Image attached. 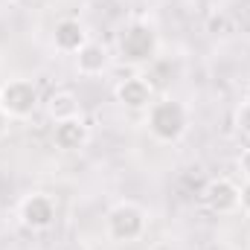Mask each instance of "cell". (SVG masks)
Instances as JSON below:
<instances>
[{
	"instance_id": "ba28073f",
	"label": "cell",
	"mask_w": 250,
	"mask_h": 250,
	"mask_svg": "<svg viewBox=\"0 0 250 250\" xmlns=\"http://www.w3.org/2000/svg\"><path fill=\"white\" fill-rule=\"evenodd\" d=\"M87 140H90V128L84 125L82 117L56 123V128H53V143L62 151H79V148L87 146Z\"/></svg>"
},
{
	"instance_id": "7a4b0ae2",
	"label": "cell",
	"mask_w": 250,
	"mask_h": 250,
	"mask_svg": "<svg viewBox=\"0 0 250 250\" xmlns=\"http://www.w3.org/2000/svg\"><path fill=\"white\" fill-rule=\"evenodd\" d=\"M146 224H148V218H146V209L140 204L120 201L105 218V233L117 245H131V242H137L146 233Z\"/></svg>"
},
{
	"instance_id": "52a82bcc",
	"label": "cell",
	"mask_w": 250,
	"mask_h": 250,
	"mask_svg": "<svg viewBox=\"0 0 250 250\" xmlns=\"http://www.w3.org/2000/svg\"><path fill=\"white\" fill-rule=\"evenodd\" d=\"M117 102L128 111H148L154 102V87L143 76H128L117 84Z\"/></svg>"
},
{
	"instance_id": "8992f818",
	"label": "cell",
	"mask_w": 250,
	"mask_h": 250,
	"mask_svg": "<svg viewBox=\"0 0 250 250\" xmlns=\"http://www.w3.org/2000/svg\"><path fill=\"white\" fill-rule=\"evenodd\" d=\"M204 201L212 212L218 215H233L242 209V189L236 187L230 178H215L204 189Z\"/></svg>"
},
{
	"instance_id": "5b68a950",
	"label": "cell",
	"mask_w": 250,
	"mask_h": 250,
	"mask_svg": "<svg viewBox=\"0 0 250 250\" xmlns=\"http://www.w3.org/2000/svg\"><path fill=\"white\" fill-rule=\"evenodd\" d=\"M18 218L26 230H47L53 221H56V201L44 192H32L21 201L18 207Z\"/></svg>"
},
{
	"instance_id": "6da1fadb",
	"label": "cell",
	"mask_w": 250,
	"mask_h": 250,
	"mask_svg": "<svg viewBox=\"0 0 250 250\" xmlns=\"http://www.w3.org/2000/svg\"><path fill=\"white\" fill-rule=\"evenodd\" d=\"M146 125H148V131L157 143H178L187 134L189 114L178 99H157L148 108Z\"/></svg>"
},
{
	"instance_id": "2e32d148",
	"label": "cell",
	"mask_w": 250,
	"mask_h": 250,
	"mask_svg": "<svg viewBox=\"0 0 250 250\" xmlns=\"http://www.w3.org/2000/svg\"><path fill=\"white\" fill-rule=\"evenodd\" d=\"M0 87H3V84H0Z\"/></svg>"
},
{
	"instance_id": "9c48e42d",
	"label": "cell",
	"mask_w": 250,
	"mask_h": 250,
	"mask_svg": "<svg viewBox=\"0 0 250 250\" xmlns=\"http://www.w3.org/2000/svg\"><path fill=\"white\" fill-rule=\"evenodd\" d=\"M90 38H87V29L76 21V18H64L56 23V29H53V47L59 50V53H79L84 44H87Z\"/></svg>"
},
{
	"instance_id": "4fadbf2b",
	"label": "cell",
	"mask_w": 250,
	"mask_h": 250,
	"mask_svg": "<svg viewBox=\"0 0 250 250\" xmlns=\"http://www.w3.org/2000/svg\"><path fill=\"white\" fill-rule=\"evenodd\" d=\"M239 172L245 175V181H250V148H245L239 154Z\"/></svg>"
},
{
	"instance_id": "7c38bea8",
	"label": "cell",
	"mask_w": 250,
	"mask_h": 250,
	"mask_svg": "<svg viewBox=\"0 0 250 250\" xmlns=\"http://www.w3.org/2000/svg\"><path fill=\"white\" fill-rule=\"evenodd\" d=\"M236 125H239L242 134H248L250 137V87H248V93H245V102H242L239 114H236Z\"/></svg>"
},
{
	"instance_id": "3957f363",
	"label": "cell",
	"mask_w": 250,
	"mask_h": 250,
	"mask_svg": "<svg viewBox=\"0 0 250 250\" xmlns=\"http://www.w3.org/2000/svg\"><path fill=\"white\" fill-rule=\"evenodd\" d=\"M41 105L38 87L29 79H9L0 87V111L9 120H29Z\"/></svg>"
},
{
	"instance_id": "277c9868",
	"label": "cell",
	"mask_w": 250,
	"mask_h": 250,
	"mask_svg": "<svg viewBox=\"0 0 250 250\" xmlns=\"http://www.w3.org/2000/svg\"><path fill=\"white\" fill-rule=\"evenodd\" d=\"M157 32L148 23H131L120 32V56L128 64H146L157 56Z\"/></svg>"
},
{
	"instance_id": "30bf717a",
	"label": "cell",
	"mask_w": 250,
	"mask_h": 250,
	"mask_svg": "<svg viewBox=\"0 0 250 250\" xmlns=\"http://www.w3.org/2000/svg\"><path fill=\"white\" fill-rule=\"evenodd\" d=\"M108 67H111V53H108V47H102L96 41H87L76 53V73L79 76L93 79V76H102Z\"/></svg>"
},
{
	"instance_id": "9a60e30c",
	"label": "cell",
	"mask_w": 250,
	"mask_h": 250,
	"mask_svg": "<svg viewBox=\"0 0 250 250\" xmlns=\"http://www.w3.org/2000/svg\"><path fill=\"white\" fill-rule=\"evenodd\" d=\"M6 131H9V117H6V114L0 111V140L6 137Z\"/></svg>"
},
{
	"instance_id": "5bb4252c",
	"label": "cell",
	"mask_w": 250,
	"mask_h": 250,
	"mask_svg": "<svg viewBox=\"0 0 250 250\" xmlns=\"http://www.w3.org/2000/svg\"><path fill=\"white\" fill-rule=\"evenodd\" d=\"M239 189H242V212L250 215V181H245Z\"/></svg>"
},
{
	"instance_id": "8fae6325",
	"label": "cell",
	"mask_w": 250,
	"mask_h": 250,
	"mask_svg": "<svg viewBox=\"0 0 250 250\" xmlns=\"http://www.w3.org/2000/svg\"><path fill=\"white\" fill-rule=\"evenodd\" d=\"M47 114H50L53 123H64V120H76V117H82L79 96L70 93V90H56V93L47 99Z\"/></svg>"
}]
</instances>
